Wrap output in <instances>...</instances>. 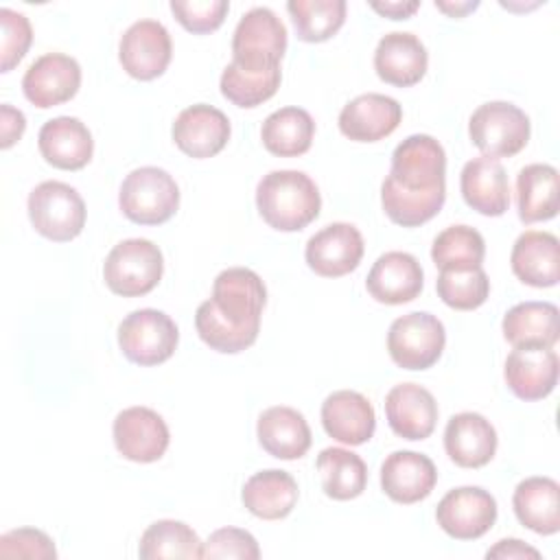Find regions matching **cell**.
Returning <instances> with one entry per match:
<instances>
[{"mask_svg":"<svg viewBox=\"0 0 560 560\" xmlns=\"http://www.w3.org/2000/svg\"><path fill=\"white\" fill-rule=\"evenodd\" d=\"M2 558H57L52 538L35 527L11 529L0 536Z\"/></svg>","mask_w":560,"mask_h":560,"instance_id":"obj_44","label":"cell"},{"mask_svg":"<svg viewBox=\"0 0 560 560\" xmlns=\"http://www.w3.org/2000/svg\"><path fill=\"white\" fill-rule=\"evenodd\" d=\"M486 256L483 236L468 225H448L431 245V258L440 271H466L481 267Z\"/></svg>","mask_w":560,"mask_h":560,"instance_id":"obj_37","label":"cell"},{"mask_svg":"<svg viewBox=\"0 0 560 560\" xmlns=\"http://www.w3.org/2000/svg\"><path fill=\"white\" fill-rule=\"evenodd\" d=\"M446 343L444 324L427 313H407L392 322L387 332V352L402 370H427L442 357Z\"/></svg>","mask_w":560,"mask_h":560,"instance_id":"obj_9","label":"cell"},{"mask_svg":"<svg viewBox=\"0 0 560 560\" xmlns=\"http://www.w3.org/2000/svg\"><path fill=\"white\" fill-rule=\"evenodd\" d=\"M173 42L166 26L158 20H138L120 37L118 59L122 70L138 79L151 81L168 68Z\"/></svg>","mask_w":560,"mask_h":560,"instance_id":"obj_11","label":"cell"},{"mask_svg":"<svg viewBox=\"0 0 560 560\" xmlns=\"http://www.w3.org/2000/svg\"><path fill=\"white\" fill-rule=\"evenodd\" d=\"M81 85V66L63 52L37 57L22 77V92L28 103L48 109L70 101Z\"/></svg>","mask_w":560,"mask_h":560,"instance_id":"obj_14","label":"cell"},{"mask_svg":"<svg viewBox=\"0 0 560 560\" xmlns=\"http://www.w3.org/2000/svg\"><path fill=\"white\" fill-rule=\"evenodd\" d=\"M438 525L457 540L481 538L497 521L494 497L479 486L448 490L435 510Z\"/></svg>","mask_w":560,"mask_h":560,"instance_id":"obj_12","label":"cell"},{"mask_svg":"<svg viewBox=\"0 0 560 560\" xmlns=\"http://www.w3.org/2000/svg\"><path fill=\"white\" fill-rule=\"evenodd\" d=\"M171 11L186 31L206 35L217 31L223 24L230 11V4L225 0H188V2L173 0Z\"/></svg>","mask_w":560,"mask_h":560,"instance_id":"obj_41","label":"cell"},{"mask_svg":"<svg viewBox=\"0 0 560 560\" xmlns=\"http://www.w3.org/2000/svg\"><path fill=\"white\" fill-rule=\"evenodd\" d=\"M24 129H26V118H24V114H22L20 109L11 107L9 103H4V105L0 107V133H2L0 147H2V149L13 147V144L22 138Z\"/></svg>","mask_w":560,"mask_h":560,"instance_id":"obj_45","label":"cell"},{"mask_svg":"<svg viewBox=\"0 0 560 560\" xmlns=\"http://www.w3.org/2000/svg\"><path fill=\"white\" fill-rule=\"evenodd\" d=\"M512 348H553L560 337V313L551 302H521L501 322Z\"/></svg>","mask_w":560,"mask_h":560,"instance_id":"obj_29","label":"cell"},{"mask_svg":"<svg viewBox=\"0 0 560 560\" xmlns=\"http://www.w3.org/2000/svg\"><path fill=\"white\" fill-rule=\"evenodd\" d=\"M389 177L407 190L446 186L444 147L429 133H413L405 138L392 153Z\"/></svg>","mask_w":560,"mask_h":560,"instance_id":"obj_10","label":"cell"},{"mask_svg":"<svg viewBox=\"0 0 560 560\" xmlns=\"http://www.w3.org/2000/svg\"><path fill=\"white\" fill-rule=\"evenodd\" d=\"M427 48L413 33H387L374 50V70L378 79L396 88H411L420 83L427 74Z\"/></svg>","mask_w":560,"mask_h":560,"instance_id":"obj_23","label":"cell"},{"mask_svg":"<svg viewBox=\"0 0 560 560\" xmlns=\"http://www.w3.org/2000/svg\"><path fill=\"white\" fill-rule=\"evenodd\" d=\"M265 302L267 289L256 271L247 267L223 269L214 278L212 298L197 306V335L217 352H243L258 337Z\"/></svg>","mask_w":560,"mask_h":560,"instance_id":"obj_1","label":"cell"},{"mask_svg":"<svg viewBox=\"0 0 560 560\" xmlns=\"http://www.w3.org/2000/svg\"><path fill=\"white\" fill-rule=\"evenodd\" d=\"M402 120V107L396 98L368 92L343 105L339 131L354 142H376L396 131Z\"/></svg>","mask_w":560,"mask_h":560,"instance_id":"obj_17","label":"cell"},{"mask_svg":"<svg viewBox=\"0 0 560 560\" xmlns=\"http://www.w3.org/2000/svg\"><path fill=\"white\" fill-rule=\"evenodd\" d=\"M424 273L416 256L407 252H385L372 265L365 287L381 304H407L422 291Z\"/></svg>","mask_w":560,"mask_h":560,"instance_id":"obj_18","label":"cell"},{"mask_svg":"<svg viewBox=\"0 0 560 560\" xmlns=\"http://www.w3.org/2000/svg\"><path fill=\"white\" fill-rule=\"evenodd\" d=\"M514 276L536 289L553 287L560 280V243L551 232H523L510 254Z\"/></svg>","mask_w":560,"mask_h":560,"instance_id":"obj_27","label":"cell"},{"mask_svg":"<svg viewBox=\"0 0 560 560\" xmlns=\"http://www.w3.org/2000/svg\"><path fill=\"white\" fill-rule=\"evenodd\" d=\"M446 186L431 190H407L398 186L389 175L381 186V203L389 221L402 228H418L431 221L444 206Z\"/></svg>","mask_w":560,"mask_h":560,"instance_id":"obj_34","label":"cell"},{"mask_svg":"<svg viewBox=\"0 0 560 560\" xmlns=\"http://www.w3.org/2000/svg\"><path fill=\"white\" fill-rule=\"evenodd\" d=\"M0 26H2V61L0 70L9 72L13 70L22 57L26 55L31 42H33V28L24 13H18L13 9L2 7L0 9Z\"/></svg>","mask_w":560,"mask_h":560,"instance_id":"obj_43","label":"cell"},{"mask_svg":"<svg viewBox=\"0 0 560 560\" xmlns=\"http://www.w3.org/2000/svg\"><path fill=\"white\" fill-rule=\"evenodd\" d=\"M497 431L481 413H455L444 429V451L462 468H481L497 453Z\"/></svg>","mask_w":560,"mask_h":560,"instance_id":"obj_25","label":"cell"},{"mask_svg":"<svg viewBox=\"0 0 560 560\" xmlns=\"http://www.w3.org/2000/svg\"><path fill=\"white\" fill-rule=\"evenodd\" d=\"M201 549L203 542L192 527L182 521L162 518L144 529L138 553L142 560H195L201 558Z\"/></svg>","mask_w":560,"mask_h":560,"instance_id":"obj_36","label":"cell"},{"mask_svg":"<svg viewBox=\"0 0 560 560\" xmlns=\"http://www.w3.org/2000/svg\"><path fill=\"white\" fill-rule=\"evenodd\" d=\"M300 497L298 481L278 468L254 472L241 492L243 505L262 521H280L291 514Z\"/></svg>","mask_w":560,"mask_h":560,"instance_id":"obj_31","label":"cell"},{"mask_svg":"<svg viewBox=\"0 0 560 560\" xmlns=\"http://www.w3.org/2000/svg\"><path fill=\"white\" fill-rule=\"evenodd\" d=\"M514 514L527 529L551 536L560 529V486L551 477L523 479L512 497Z\"/></svg>","mask_w":560,"mask_h":560,"instance_id":"obj_30","label":"cell"},{"mask_svg":"<svg viewBox=\"0 0 560 560\" xmlns=\"http://www.w3.org/2000/svg\"><path fill=\"white\" fill-rule=\"evenodd\" d=\"M306 265L322 278H339L354 271L363 258V236L352 223H330L306 241Z\"/></svg>","mask_w":560,"mask_h":560,"instance_id":"obj_15","label":"cell"},{"mask_svg":"<svg viewBox=\"0 0 560 560\" xmlns=\"http://www.w3.org/2000/svg\"><path fill=\"white\" fill-rule=\"evenodd\" d=\"M435 7L444 13H448L451 18H464L466 13L475 11L479 7V2H438L435 0Z\"/></svg>","mask_w":560,"mask_h":560,"instance_id":"obj_48","label":"cell"},{"mask_svg":"<svg viewBox=\"0 0 560 560\" xmlns=\"http://www.w3.org/2000/svg\"><path fill=\"white\" fill-rule=\"evenodd\" d=\"M370 7L381 13L383 18H389V20H407L411 18L418 9H420V2L418 0H411V2H370Z\"/></svg>","mask_w":560,"mask_h":560,"instance_id":"obj_47","label":"cell"},{"mask_svg":"<svg viewBox=\"0 0 560 560\" xmlns=\"http://www.w3.org/2000/svg\"><path fill=\"white\" fill-rule=\"evenodd\" d=\"M118 206L138 225H162L179 208V188L164 168L140 166L122 179Z\"/></svg>","mask_w":560,"mask_h":560,"instance_id":"obj_3","label":"cell"},{"mask_svg":"<svg viewBox=\"0 0 560 560\" xmlns=\"http://www.w3.org/2000/svg\"><path fill=\"white\" fill-rule=\"evenodd\" d=\"M42 158L61 171L83 168L94 153L90 129L74 116H57L42 125L37 133Z\"/></svg>","mask_w":560,"mask_h":560,"instance_id":"obj_24","label":"cell"},{"mask_svg":"<svg viewBox=\"0 0 560 560\" xmlns=\"http://www.w3.org/2000/svg\"><path fill=\"white\" fill-rule=\"evenodd\" d=\"M315 120L302 107H282L271 112L262 127V147L278 158H298L306 153L313 144Z\"/></svg>","mask_w":560,"mask_h":560,"instance_id":"obj_33","label":"cell"},{"mask_svg":"<svg viewBox=\"0 0 560 560\" xmlns=\"http://www.w3.org/2000/svg\"><path fill=\"white\" fill-rule=\"evenodd\" d=\"M435 289L446 306L455 311H472L488 300L490 280L481 267L466 271H440Z\"/></svg>","mask_w":560,"mask_h":560,"instance_id":"obj_40","label":"cell"},{"mask_svg":"<svg viewBox=\"0 0 560 560\" xmlns=\"http://www.w3.org/2000/svg\"><path fill=\"white\" fill-rule=\"evenodd\" d=\"M287 11L302 42L330 39L346 22V0H289Z\"/></svg>","mask_w":560,"mask_h":560,"instance_id":"obj_38","label":"cell"},{"mask_svg":"<svg viewBox=\"0 0 560 560\" xmlns=\"http://www.w3.org/2000/svg\"><path fill=\"white\" fill-rule=\"evenodd\" d=\"M118 453L138 464L158 462L171 442L164 418L149 407H127L114 418L112 427Z\"/></svg>","mask_w":560,"mask_h":560,"instance_id":"obj_13","label":"cell"},{"mask_svg":"<svg viewBox=\"0 0 560 560\" xmlns=\"http://www.w3.org/2000/svg\"><path fill=\"white\" fill-rule=\"evenodd\" d=\"M280 68L269 70H245L230 61L221 72V94L236 107H258L269 101L280 88Z\"/></svg>","mask_w":560,"mask_h":560,"instance_id":"obj_39","label":"cell"},{"mask_svg":"<svg viewBox=\"0 0 560 560\" xmlns=\"http://www.w3.org/2000/svg\"><path fill=\"white\" fill-rule=\"evenodd\" d=\"M230 131L228 116L206 103L182 109L173 122V140L177 149L195 160H206L223 151Z\"/></svg>","mask_w":560,"mask_h":560,"instance_id":"obj_16","label":"cell"},{"mask_svg":"<svg viewBox=\"0 0 560 560\" xmlns=\"http://www.w3.org/2000/svg\"><path fill=\"white\" fill-rule=\"evenodd\" d=\"M26 208L35 232L48 241L66 243L83 232L85 203L70 184L57 179L37 184Z\"/></svg>","mask_w":560,"mask_h":560,"instance_id":"obj_5","label":"cell"},{"mask_svg":"<svg viewBox=\"0 0 560 560\" xmlns=\"http://www.w3.org/2000/svg\"><path fill=\"white\" fill-rule=\"evenodd\" d=\"M464 201L483 217H501L510 208V182L503 164L494 158H475L459 175Z\"/></svg>","mask_w":560,"mask_h":560,"instance_id":"obj_26","label":"cell"},{"mask_svg":"<svg viewBox=\"0 0 560 560\" xmlns=\"http://www.w3.org/2000/svg\"><path fill=\"white\" fill-rule=\"evenodd\" d=\"M256 208L262 221L278 232H300L317 219L322 197L317 184L302 171L267 173L256 186Z\"/></svg>","mask_w":560,"mask_h":560,"instance_id":"obj_2","label":"cell"},{"mask_svg":"<svg viewBox=\"0 0 560 560\" xmlns=\"http://www.w3.org/2000/svg\"><path fill=\"white\" fill-rule=\"evenodd\" d=\"M324 431L348 446H359L372 440L376 429V413L372 402L352 389H339L322 402Z\"/></svg>","mask_w":560,"mask_h":560,"instance_id":"obj_22","label":"cell"},{"mask_svg":"<svg viewBox=\"0 0 560 560\" xmlns=\"http://www.w3.org/2000/svg\"><path fill=\"white\" fill-rule=\"evenodd\" d=\"M256 435L260 446L278 459H300L311 448V429L304 416L284 405L265 409L258 416Z\"/></svg>","mask_w":560,"mask_h":560,"instance_id":"obj_28","label":"cell"},{"mask_svg":"<svg viewBox=\"0 0 560 560\" xmlns=\"http://www.w3.org/2000/svg\"><path fill=\"white\" fill-rule=\"evenodd\" d=\"M177 324L158 308H138L118 324V346L136 365H160L177 348Z\"/></svg>","mask_w":560,"mask_h":560,"instance_id":"obj_8","label":"cell"},{"mask_svg":"<svg viewBox=\"0 0 560 560\" xmlns=\"http://www.w3.org/2000/svg\"><path fill=\"white\" fill-rule=\"evenodd\" d=\"M317 472L326 497L335 501L357 499L368 486L365 462L341 446H328L317 455Z\"/></svg>","mask_w":560,"mask_h":560,"instance_id":"obj_35","label":"cell"},{"mask_svg":"<svg viewBox=\"0 0 560 560\" xmlns=\"http://www.w3.org/2000/svg\"><path fill=\"white\" fill-rule=\"evenodd\" d=\"M201 558L206 560H258L260 549L256 538L247 529L238 527H221L208 536L201 549Z\"/></svg>","mask_w":560,"mask_h":560,"instance_id":"obj_42","label":"cell"},{"mask_svg":"<svg viewBox=\"0 0 560 560\" xmlns=\"http://www.w3.org/2000/svg\"><path fill=\"white\" fill-rule=\"evenodd\" d=\"M516 208L523 223L549 221L560 208V175L551 164H527L516 175Z\"/></svg>","mask_w":560,"mask_h":560,"instance_id":"obj_32","label":"cell"},{"mask_svg":"<svg viewBox=\"0 0 560 560\" xmlns=\"http://www.w3.org/2000/svg\"><path fill=\"white\" fill-rule=\"evenodd\" d=\"M468 136L486 158H512L529 140V118L508 101H490L472 112Z\"/></svg>","mask_w":560,"mask_h":560,"instance_id":"obj_7","label":"cell"},{"mask_svg":"<svg viewBox=\"0 0 560 560\" xmlns=\"http://www.w3.org/2000/svg\"><path fill=\"white\" fill-rule=\"evenodd\" d=\"M164 271L160 247L149 238H127L112 247L103 265V278L112 293L140 298L151 293Z\"/></svg>","mask_w":560,"mask_h":560,"instance_id":"obj_4","label":"cell"},{"mask_svg":"<svg viewBox=\"0 0 560 560\" xmlns=\"http://www.w3.org/2000/svg\"><path fill=\"white\" fill-rule=\"evenodd\" d=\"M486 558H499V560H523V558H532V560H538L540 558V551L525 545L523 540L518 538H503L499 540L492 549L486 551Z\"/></svg>","mask_w":560,"mask_h":560,"instance_id":"obj_46","label":"cell"},{"mask_svg":"<svg viewBox=\"0 0 560 560\" xmlns=\"http://www.w3.org/2000/svg\"><path fill=\"white\" fill-rule=\"evenodd\" d=\"M438 483V470L431 457L416 451H394L381 466L383 492L402 505L427 499Z\"/></svg>","mask_w":560,"mask_h":560,"instance_id":"obj_19","label":"cell"},{"mask_svg":"<svg viewBox=\"0 0 560 560\" xmlns=\"http://www.w3.org/2000/svg\"><path fill=\"white\" fill-rule=\"evenodd\" d=\"M287 50V28L267 7L249 9L236 24L232 37V61L245 70L280 68Z\"/></svg>","mask_w":560,"mask_h":560,"instance_id":"obj_6","label":"cell"},{"mask_svg":"<svg viewBox=\"0 0 560 560\" xmlns=\"http://www.w3.org/2000/svg\"><path fill=\"white\" fill-rule=\"evenodd\" d=\"M385 416L389 429L402 440H424L438 422V402L433 394L416 383L394 385L385 396Z\"/></svg>","mask_w":560,"mask_h":560,"instance_id":"obj_21","label":"cell"},{"mask_svg":"<svg viewBox=\"0 0 560 560\" xmlns=\"http://www.w3.org/2000/svg\"><path fill=\"white\" fill-rule=\"evenodd\" d=\"M560 361L551 348H514L503 368L510 392L521 400H540L558 383Z\"/></svg>","mask_w":560,"mask_h":560,"instance_id":"obj_20","label":"cell"}]
</instances>
